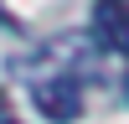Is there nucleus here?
Wrapping results in <instances>:
<instances>
[{
    "mask_svg": "<svg viewBox=\"0 0 129 124\" xmlns=\"http://www.w3.org/2000/svg\"><path fill=\"white\" fill-rule=\"evenodd\" d=\"M114 5H124V10H129V0H114Z\"/></svg>",
    "mask_w": 129,
    "mask_h": 124,
    "instance_id": "nucleus-3",
    "label": "nucleus"
},
{
    "mask_svg": "<svg viewBox=\"0 0 129 124\" xmlns=\"http://www.w3.org/2000/svg\"><path fill=\"white\" fill-rule=\"evenodd\" d=\"M93 36H98V47H109L114 57H129V10L114 5V0H98V5H93Z\"/></svg>",
    "mask_w": 129,
    "mask_h": 124,
    "instance_id": "nucleus-2",
    "label": "nucleus"
},
{
    "mask_svg": "<svg viewBox=\"0 0 129 124\" xmlns=\"http://www.w3.org/2000/svg\"><path fill=\"white\" fill-rule=\"evenodd\" d=\"M0 103H5V98H0Z\"/></svg>",
    "mask_w": 129,
    "mask_h": 124,
    "instance_id": "nucleus-4",
    "label": "nucleus"
},
{
    "mask_svg": "<svg viewBox=\"0 0 129 124\" xmlns=\"http://www.w3.org/2000/svg\"><path fill=\"white\" fill-rule=\"evenodd\" d=\"M31 103H36L41 119L52 124H72L83 114V98H78V83L67 78V72H57V78H41L36 88H31Z\"/></svg>",
    "mask_w": 129,
    "mask_h": 124,
    "instance_id": "nucleus-1",
    "label": "nucleus"
}]
</instances>
